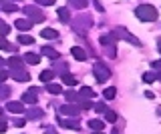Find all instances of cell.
Here are the masks:
<instances>
[{"label": "cell", "mask_w": 161, "mask_h": 134, "mask_svg": "<svg viewBox=\"0 0 161 134\" xmlns=\"http://www.w3.org/2000/svg\"><path fill=\"white\" fill-rule=\"evenodd\" d=\"M70 26H73V30L75 32H79V34H87V30L91 26H93V18L89 16V14H79L77 18H73V20L69 22Z\"/></svg>", "instance_id": "6da1fadb"}, {"label": "cell", "mask_w": 161, "mask_h": 134, "mask_svg": "<svg viewBox=\"0 0 161 134\" xmlns=\"http://www.w3.org/2000/svg\"><path fill=\"white\" fill-rule=\"evenodd\" d=\"M135 16L143 22H153L157 20V8L151 6V4H141V6L135 8Z\"/></svg>", "instance_id": "7a4b0ae2"}, {"label": "cell", "mask_w": 161, "mask_h": 134, "mask_svg": "<svg viewBox=\"0 0 161 134\" xmlns=\"http://www.w3.org/2000/svg\"><path fill=\"white\" fill-rule=\"evenodd\" d=\"M93 74H95V78H97V82H107L109 80V76H111V68L107 66V64H103V62H97L95 64V68H93Z\"/></svg>", "instance_id": "3957f363"}, {"label": "cell", "mask_w": 161, "mask_h": 134, "mask_svg": "<svg viewBox=\"0 0 161 134\" xmlns=\"http://www.w3.org/2000/svg\"><path fill=\"white\" fill-rule=\"evenodd\" d=\"M24 12H26V16H28L30 22H44V20H47L44 12L40 10L38 6H24Z\"/></svg>", "instance_id": "277c9868"}, {"label": "cell", "mask_w": 161, "mask_h": 134, "mask_svg": "<svg viewBox=\"0 0 161 134\" xmlns=\"http://www.w3.org/2000/svg\"><path fill=\"white\" fill-rule=\"evenodd\" d=\"M113 34H115V36H119V38H123V40H127V42H131V44H135V46H141V42L127 30V28H123V26H119Z\"/></svg>", "instance_id": "5b68a950"}, {"label": "cell", "mask_w": 161, "mask_h": 134, "mask_svg": "<svg viewBox=\"0 0 161 134\" xmlns=\"http://www.w3.org/2000/svg\"><path fill=\"white\" fill-rule=\"evenodd\" d=\"M8 76H12L16 82H28L30 80V74L24 70V68H12V70L8 72Z\"/></svg>", "instance_id": "8992f818"}, {"label": "cell", "mask_w": 161, "mask_h": 134, "mask_svg": "<svg viewBox=\"0 0 161 134\" xmlns=\"http://www.w3.org/2000/svg\"><path fill=\"white\" fill-rule=\"evenodd\" d=\"M58 112H60V114H64V116H73V118H77L79 114H80V108H79V106H75V104H63Z\"/></svg>", "instance_id": "52a82bcc"}, {"label": "cell", "mask_w": 161, "mask_h": 134, "mask_svg": "<svg viewBox=\"0 0 161 134\" xmlns=\"http://www.w3.org/2000/svg\"><path fill=\"white\" fill-rule=\"evenodd\" d=\"M36 100H38V90L36 88H30V90H26L22 94V104H36Z\"/></svg>", "instance_id": "ba28073f"}, {"label": "cell", "mask_w": 161, "mask_h": 134, "mask_svg": "<svg viewBox=\"0 0 161 134\" xmlns=\"http://www.w3.org/2000/svg\"><path fill=\"white\" fill-rule=\"evenodd\" d=\"M60 126H64V128H73V130H80V122L79 120H69V118H58L57 120Z\"/></svg>", "instance_id": "9c48e42d"}, {"label": "cell", "mask_w": 161, "mask_h": 134, "mask_svg": "<svg viewBox=\"0 0 161 134\" xmlns=\"http://www.w3.org/2000/svg\"><path fill=\"white\" fill-rule=\"evenodd\" d=\"M70 54H73V58H75V60H79V62L87 60V52H85L80 46H73V48H70Z\"/></svg>", "instance_id": "30bf717a"}, {"label": "cell", "mask_w": 161, "mask_h": 134, "mask_svg": "<svg viewBox=\"0 0 161 134\" xmlns=\"http://www.w3.org/2000/svg\"><path fill=\"white\" fill-rule=\"evenodd\" d=\"M44 116V110H40V108H30V110H26V118L28 120H40V118Z\"/></svg>", "instance_id": "8fae6325"}, {"label": "cell", "mask_w": 161, "mask_h": 134, "mask_svg": "<svg viewBox=\"0 0 161 134\" xmlns=\"http://www.w3.org/2000/svg\"><path fill=\"white\" fill-rule=\"evenodd\" d=\"M95 96H97V92H95L91 86H80L79 98H85V100H89V98H95Z\"/></svg>", "instance_id": "7c38bea8"}, {"label": "cell", "mask_w": 161, "mask_h": 134, "mask_svg": "<svg viewBox=\"0 0 161 134\" xmlns=\"http://www.w3.org/2000/svg\"><path fill=\"white\" fill-rule=\"evenodd\" d=\"M6 108H8L12 114H22V112H24V104H22V102H8Z\"/></svg>", "instance_id": "4fadbf2b"}, {"label": "cell", "mask_w": 161, "mask_h": 134, "mask_svg": "<svg viewBox=\"0 0 161 134\" xmlns=\"http://www.w3.org/2000/svg\"><path fill=\"white\" fill-rule=\"evenodd\" d=\"M99 42L103 44V46H115V34H101Z\"/></svg>", "instance_id": "5bb4252c"}, {"label": "cell", "mask_w": 161, "mask_h": 134, "mask_svg": "<svg viewBox=\"0 0 161 134\" xmlns=\"http://www.w3.org/2000/svg\"><path fill=\"white\" fill-rule=\"evenodd\" d=\"M14 24H16V28H18V30H30V28H32V22H30L28 20V18H18V20L16 22H14Z\"/></svg>", "instance_id": "9a60e30c"}, {"label": "cell", "mask_w": 161, "mask_h": 134, "mask_svg": "<svg viewBox=\"0 0 161 134\" xmlns=\"http://www.w3.org/2000/svg\"><path fill=\"white\" fill-rule=\"evenodd\" d=\"M40 52H42L47 58H53V60H58V56H60V54L54 50V48H50V46H42V48H40Z\"/></svg>", "instance_id": "2e32d148"}, {"label": "cell", "mask_w": 161, "mask_h": 134, "mask_svg": "<svg viewBox=\"0 0 161 134\" xmlns=\"http://www.w3.org/2000/svg\"><path fill=\"white\" fill-rule=\"evenodd\" d=\"M40 36L47 38V40H57V38H58V32L54 30V28H44V30L40 32Z\"/></svg>", "instance_id": "e0dca14e"}, {"label": "cell", "mask_w": 161, "mask_h": 134, "mask_svg": "<svg viewBox=\"0 0 161 134\" xmlns=\"http://www.w3.org/2000/svg\"><path fill=\"white\" fill-rule=\"evenodd\" d=\"M89 126H91V130H95V132H103L105 122L99 120V118H93V120H89Z\"/></svg>", "instance_id": "ac0fdd59"}, {"label": "cell", "mask_w": 161, "mask_h": 134, "mask_svg": "<svg viewBox=\"0 0 161 134\" xmlns=\"http://www.w3.org/2000/svg\"><path fill=\"white\" fill-rule=\"evenodd\" d=\"M57 14H58V18H60V22H63V24H69V22H70V12H69V8H58Z\"/></svg>", "instance_id": "d6986e66"}, {"label": "cell", "mask_w": 161, "mask_h": 134, "mask_svg": "<svg viewBox=\"0 0 161 134\" xmlns=\"http://www.w3.org/2000/svg\"><path fill=\"white\" fill-rule=\"evenodd\" d=\"M6 64L10 68H22V58H20V56H10L6 60Z\"/></svg>", "instance_id": "ffe728a7"}, {"label": "cell", "mask_w": 161, "mask_h": 134, "mask_svg": "<svg viewBox=\"0 0 161 134\" xmlns=\"http://www.w3.org/2000/svg\"><path fill=\"white\" fill-rule=\"evenodd\" d=\"M53 78H54V70H42L40 72V82L47 84V82L53 80Z\"/></svg>", "instance_id": "44dd1931"}, {"label": "cell", "mask_w": 161, "mask_h": 134, "mask_svg": "<svg viewBox=\"0 0 161 134\" xmlns=\"http://www.w3.org/2000/svg\"><path fill=\"white\" fill-rule=\"evenodd\" d=\"M47 92H50V94H60V92H63V86H60V84L47 82Z\"/></svg>", "instance_id": "7402d4cb"}, {"label": "cell", "mask_w": 161, "mask_h": 134, "mask_svg": "<svg viewBox=\"0 0 161 134\" xmlns=\"http://www.w3.org/2000/svg\"><path fill=\"white\" fill-rule=\"evenodd\" d=\"M24 60H26L28 64H38L40 56H38V54H34V52H26V54H24Z\"/></svg>", "instance_id": "603a6c76"}, {"label": "cell", "mask_w": 161, "mask_h": 134, "mask_svg": "<svg viewBox=\"0 0 161 134\" xmlns=\"http://www.w3.org/2000/svg\"><path fill=\"white\" fill-rule=\"evenodd\" d=\"M0 8H2V10H6V12H14L18 6L12 2V0H6V2H2V4H0Z\"/></svg>", "instance_id": "cb8c5ba5"}, {"label": "cell", "mask_w": 161, "mask_h": 134, "mask_svg": "<svg viewBox=\"0 0 161 134\" xmlns=\"http://www.w3.org/2000/svg\"><path fill=\"white\" fill-rule=\"evenodd\" d=\"M60 78H63V84H69V86H77V78L70 76V74H60Z\"/></svg>", "instance_id": "d4e9b609"}, {"label": "cell", "mask_w": 161, "mask_h": 134, "mask_svg": "<svg viewBox=\"0 0 161 134\" xmlns=\"http://www.w3.org/2000/svg\"><path fill=\"white\" fill-rule=\"evenodd\" d=\"M69 4H70L73 8H79V10H83V8L89 4V0H69Z\"/></svg>", "instance_id": "484cf974"}, {"label": "cell", "mask_w": 161, "mask_h": 134, "mask_svg": "<svg viewBox=\"0 0 161 134\" xmlns=\"http://www.w3.org/2000/svg\"><path fill=\"white\" fill-rule=\"evenodd\" d=\"M103 114H105V120H107V122H111V124H115V120H117V114H115L113 110H109V108H107V110H105Z\"/></svg>", "instance_id": "4316f807"}, {"label": "cell", "mask_w": 161, "mask_h": 134, "mask_svg": "<svg viewBox=\"0 0 161 134\" xmlns=\"http://www.w3.org/2000/svg\"><path fill=\"white\" fill-rule=\"evenodd\" d=\"M115 94H117V90H115V88L111 86V88H105L103 96H105V100H113V98H115Z\"/></svg>", "instance_id": "83f0119b"}, {"label": "cell", "mask_w": 161, "mask_h": 134, "mask_svg": "<svg viewBox=\"0 0 161 134\" xmlns=\"http://www.w3.org/2000/svg\"><path fill=\"white\" fill-rule=\"evenodd\" d=\"M0 50H14V48H12V46L8 44L6 36H2V34H0Z\"/></svg>", "instance_id": "f1b7e54d"}, {"label": "cell", "mask_w": 161, "mask_h": 134, "mask_svg": "<svg viewBox=\"0 0 161 134\" xmlns=\"http://www.w3.org/2000/svg\"><path fill=\"white\" fill-rule=\"evenodd\" d=\"M64 98H67V100H70V102H77V100H79V94L73 92V90H67V92H64Z\"/></svg>", "instance_id": "f546056e"}, {"label": "cell", "mask_w": 161, "mask_h": 134, "mask_svg": "<svg viewBox=\"0 0 161 134\" xmlns=\"http://www.w3.org/2000/svg\"><path fill=\"white\" fill-rule=\"evenodd\" d=\"M18 42H20V44H32L34 38H32V36H26V34H22V36H18Z\"/></svg>", "instance_id": "4dcf8cb0"}, {"label": "cell", "mask_w": 161, "mask_h": 134, "mask_svg": "<svg viewBox=\"0 0 161 134\" xmlns=\"http://www.w3.org/2000/svg\"><path fill=\"white\" fill-rule=\"evenodd\" d=\"M8 32H10V26H8L6 22H2V20H0V34H2V36H6Z\"/></svg>", "instance_id": "1f68e13d"}, {"label": "cell", "mask_w": 161, "mask_h": 134, "mask_svg": "<svg viewBox=\"0 0 161 134\" xmlns=\"http://www.w3.org/2000/svg\"><path fill=\"white\" fill-rule=\"evenodd\" d=\"M8 94H10V88L0 84V98H8Z\"/></svg>", "instance_id": "d6a6232c"}, {"label": "cell", "mask_w": 161, "mask_h": 134, "mask_svg": "<svg viewBox=\"0 0 161 134\" xmlns=\"http://www.w3.org/2000/svg\"><path fill=\"white\" fill-rule=\"evenodd\" d=\"M155 80V76H153V74H151V72H145L143 74V82H147V84H151V82H153Z\"/></svg>", "instance_id": "836d02e7"}, {"label": "cell", "mask_w": 161, "mask_h": 134, "mask_svg": "<svg viewBox=\"0 0 161 134\" xmlns=\"http://www.w3.org/2000/svg\"><path fill=\"white\" fill-rule=\"evenodd\" d=\"M36 4H40V6H53L54 0H36Z\"/></svg>", "instance_id": "e575fe53"}, {"label": "cell", "mask_w": 161, "mask_h": 134, "mask_svg": "<svg viewBox=\"0 0 161 134\" xmlns=\"http://www.w3.org/2000/svg\"><path fill=\"white\" fill-rule=\"evenodd\" d=\"M95 110H97L99 114H103L105 110H107V106H105V104H95Z\"/></svg>", "instance_id": "d590c367"}, {"label": "cell", "mask_w": 161, "mask_h": 134, "mask_svg": "<svg viewBox=\"0 0 161 134\" xmlns=\"http://www.w3.org/2000/svg\"><path fill=\"white\" fill-rule=\"evenodd\" d=\"M93 4H95V8H97L99 12H105V8H103V4H101V0H93Z\"/></svg>", "instance_id": "8d00e7d4"}, {"label": "cell", "mask_w": 161, "mask_h": 134, "mask_svg": "<svg viewBox=\"0 0 161 134\" xmlns=\"http://www.w3.org/2000/svg\"><path fill=\"white\" fill-rule=\"evenodd\" d=\"M6 78H8V72L6 70H0V84L6 82Z\"/></svg>", "instance_id": "74e56055"}, {"label": "cell", "mask_w": 161, "mask_h": 134, "mask_svg": "<svg viewBox=\"0 0 161 134\" xmlns=\"http://www.w3.org/2000/svg\"><path fill=\"white\" fill-rule=\"evenodd\" d=\"M44 134H57V130L53 126H48V128H44Z\"/></svg>", "instance_id": "f35d334b"}, {"label": "cell", "mask_w": 161, "mask_h": 134, "mask_svg": "<svg viewBox=\"0 0 161 134\" xmlns=\"http://www.w3.org/2000/svg\"><path fill=\"white\" fill-rule=\"evenodd\" d=\"M0 132H6V122L0 120Z\"/></svg>", "instance_id": "ab89813d"}, {"label": "cell", "mask_w": 161, "mask_h": 134, "mask_svg": "<svg viewBox=\"0 0 161 134\" xmlns=\"http://www.w3.org/2000/svg\"><path fill=\"white\" fill-rule=\"evenodd\" d=\"M24 122H26V120H22V118H18V120H14V124H16V126H24Z\"/></svg>", "instance_id": "60d3db41"}, {"label": "cell", "mask_w": 161, "mask_h": 134, "mask_svg": "<svg viewBox=\"0 0 161 134\" xmlns=\"http://www.w3.org/2000/svg\"><path fill=\"white\" fill-rule=\"evenodd\" d=\"M151 66H153L155 70H157V68H161V60H157V62H153V64H151Z\"/></svg>", "instance_id": "b9f144b4"}, {"label": "cell", "mask_w": 161, "mask_h": 134, "mask_svg": "<svg viewBox=\"0 0 161 134\" xmlns=\"http://www.w3.org/2000/svg\"><path fill=\"white\" fill-rule=\"evenodd\" d=\"M155 78H157V80H161V68H157V74H153Z\"/></svg>", "instance_id": "7bdbcfd3"}, {"label": "cell", "mask_w": 161, "mask_h": 134, "mask_svg": "<svg viewBox=\"0 0 161 134\" xmlns=\"http://www.w3.org/2000/svg\"><path fill=\"white\" fill-rule=\"evenodd\" d=\"M4 64H6V62H4V60H2V58H0V68H2V66H4Z\"/></svg>", "instance_id": "ee69618b"}, {"label": "cell", "mask_w": 161, "mask_h": 134, "mask_svg": "<svg viewBox=\"0 0 161 134\" xmlns=\"http://www.w3.org/2000/svg\"><path fill=\"white\" fill-rule=\"evenodd\" d=\"M157 46H159V52H161V38H159V42H157Z\"/></svg>", "instance_id": "f6af8a7d"}, {"label": "cell", "mask_w": 161, "mask_h": 134, "mask_svg": "<svg viewBox=\"0 0 161 134\" xmlns=\"http://www.w3.org/2000/svg\"><path fill=\"white\" fill-rule=\"evenodd\" d=\"M2 114H4V110H2V108H0V118H2Z\"/></svg>", "instance_id": "bcb514c9"}, {"label": "cell", "mask_w": 161, "mask_h": 134, "mask_svg": "<svg viewBox=\"0 0 161 134\" xmlns=\"http://www.w3.org/2000/svg\"><path fill=\"white\" fill-rule=\"evenodd\" d=\"M113 134H119V130H113Z\"/></svg>", "instance_id": "7dc6e473"}, {"label": "cell", "mask_w": 161, "mask_h": 134, "mask_svg": "<svg viewBox=\"0 0 161 134\" xmlns=\"http://www.w3.org/2000/svg\"><path fill=\"white\" fill-rule=\"evenodd\" d=\"M95 134H103V132H95Z\"/></svg>", "instance_id": "c3c4849f"}]
</instances>
